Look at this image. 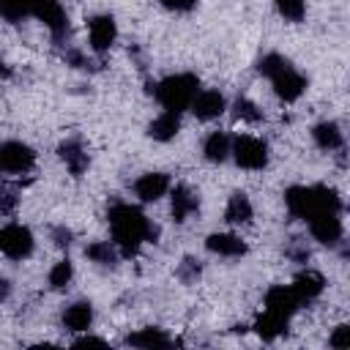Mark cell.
Wrapping results in <instances>:
<instances>
[{"instance_id": "15", "label": "cell", "mask_w": 350, "mask_h": 350, "mask_svg": "<svg viewBox=\"0 0 350 350\" xmlns=\"http://www.w3.org/2000/svg\"><path fill=\"white\" fill-rule=\"evenodd\" d=\"M205 249L211 254H219V257H243L246 254V243L241 241V235H232V232H213L205 238Z\"/></svg>"}, {"instance_id": "31", "label": "cell", "mask_w": 350, "mask_h": 350, "mask_svg": "<svg viewBox=\"0 0 350 350\" xmlns=\"http://www.w3.org/2000/svg\"><path fill=\"white\" fill-rule=\"evenodd\" d=\"M167 11H175V14H189L194 5H197V0H159Z\"/></svg>"}, {"instance_id": "11", "label": "cell", "mask_w": 350, "mask_h": 350, "mask_svg": "<svg viewBox=\"0 0 350 350\" xmlns=\"http://www.w3.org/2000/svg\"><path fill=\"white\" fill-rule=\"evenodd\" d=\"M189 109L194 112V118L200 120H216L219 115H224L227 109V101L219 90H197V96L191 98Z\"/></svg>"}, {"instance_id": "6", "label": "cell", "mask_w": 350, "mask_h": 350, "mask_svg": "<svg viewBox=\"0 0 350 350\" xmlns=\"http://www.w3.org/2000/svg\"><path fill=\"white\" fill-rule=\"evenodd\" d=\"M36 167V150L19 139L0 142V172L5 175H27Z\"/></svg>"}, {"instance_id": "26", "label": "cell", "mask_w": 350, "mask_h": 350, "mask_svg": "<svg viewBox=\"0 0 350 350\" xmlns=\"http://www.w3.org/2000/svg\"><path fill=\"white\" fill-rule=\"evenodd\" d=\"M33 14V0H0V16L5 22H22Z\"/></svg>"}, {"instance_id": "17", "label": "cell", "mask_w": 350, "mask_h": 350, "mask_svg": "<svg viewBox=\"0 0 350 350\" xmlns=\"http://www.w3.org/2000/svg\"><path fill=\"white\" fill-rule=\"evenodd\" d=\"M63 325L71 334H82L93 325V304L90 301H77L63 312Z\"/></svg>"}, {"instance_id": "10", "label": "cell", "mask_w": 350, "mask_h": 350, "mask_svg": "<svg viewBox=\"0 0 350 350\" xmlns=\"http://www.w3.org/2000/svg\"><path fill=\"white\" fill-rule=\"evenodd\" d=\"M309 230L314 235V241H320L323 246H336L342 241V219L339 213H317L309 219Z\"/></svg>"}, {"instance_id": "23", "label": "cell", "mask_w": 350, "mask_h": 350, "mask_svg": "<svg viewBox=\"0 0 350 350\" xmlns=\"http://www.w3.org/2000/svg\"><path fill=\"white\" fill-rule=\"evenodd\" d=\"M312 139L317 142V148H323V150H339L342 148V131H339V126L334 123V120H323V123H317L314 129H312Z\"/></svg>"}, {"instance_id": "28", "label": "cell", "mask_w": 350, "mask_h": 350, "mask_svg": "<svg viewBox=\"0 0 350 350\" xmlns=\"http://www.w3.org/2000/svg\"><path fill=\"white\" fill-rule=\"evenodd\" d=\"M276 11L287 22H301L306 16V0H276Z\"/></svg>"}, {"instance_id": "18", "label": "cell", "mask_w": 350, "mask_h": 350, "mask_svg": "<svg viewBox=\"0 0 350 350\" xmlns=\"http://www.w3.org/2000/svg\"><path fill=\"white\" fill-rule=\"evenodd\" d=\"M57 153H60V159H63V164L68 167V172L71 175H82L85 170H88V150L82 148V142L79 139H66L60 148H57Z\"/></svg>"}, {"instance_id": "36", "label": "cell", "mask_w": 350, "mask_h": 350, "mask_svg": "<svg viewBox=\"0 0 350 350\" xmlns=\"http://www.w3.org/2000/svg\"><path fill=\"white\" fill-rule=\"evenodd\" d=\"M8 295H11V282H8V279H3V276H0V301H5V298H8Z\"/></svg>"}, {"instance_id": "8", "label": "cell", "mask_w": 350, "mask_h": 350, "mask_svg": "<svg viewBox=\"0 0 350 350\" xmlns=\"http://www.w3.org/2000/svg\"><path fill=\"white\" fill-rule=\"evenodd\" d=\"M88 38L96 55H104L118 38V22L112 14H96L88 19Z\"/></svg>"}, {"instance_id": "34", "label": "cell", "mask_w": 350, "mask_h": 350, "mask_svg": "<svg viewBox=\"0 0 350 350\" xmlns=\"http://www.w3.org/2000/svg\"><path fill=\"white\" fill-rule=\"evenodd\" d=\"M52 238H55V246H68L71 243V230H66V227H57L55 232H52Z\"/></svg>"}, {"instance_id": "30", "label": "cell", "mask_w": 350, "mask_h": 350, "mask_svg": "<svg viewBox=\"0 0 350 350\" xmlns=\"http://www.w3.org/2000/svg\"><path fill=\"white\" fill-rule=\"evenodd\" d=\"M328 345H331L334 350L350 347V328H347V325H336L334 334H331V339H328Z\"/></svg>"}, {"instance_id": "32", "label": "cell", "mask_w": 350, "mask_h": 350, "mask_svg": "<svg viewBox=\"0 0 350 350\" xmlns=\"http://www.w3.org/2000/svg\"><path fill=\"white\" fill-rule=\"evenodd\" d=\"M180 276H183L186 282L197 279V276H200V265H197L191 257H186V260H183V265H180Z\"/></svg>"}, {"instance_id": "19", "label": "cell", "mask_w": 350, "mask_h": 350, "mask_svg": "<svg viewBox=\"0 0 350 350\" xmlns=\"http://www.w3.org/2000/svg\"><path fill=\"white\" fill-rule=\"evenodd\" d=\"M180 131V112H170L164 109L159 118H153V123L148 126V134L159 142H170L175 134Z\"/></svg>"}, {"instance_id": "3", "label": "cell", "mask_w": 350, "mask_h": 350, "mask_svg": "<svg viewBox=\"0 0 350 350\" xmlns=\"http://www.w3.org/2000/svg\"><path fill=\"white\" fill-rule=\"evenodd\" d=\"M260 74L262 77H268L271 79V88H273V93L282 98V101H298L301 98V93L306 90V79H304V74H298L282 55H276V52H271V55H265L262 60H260Z\"/></svg>"}, {"instance_id": "25", "label": "cell", "mask_w": 350, "mask_h": 350, "mask_svg": "<svg viewBox=\"0 0 350 350\" xmlns=\"http://www.w3.org/2000/svg\"><path fill=\"white\" fill-rule=\"evenodd\" d=\"M85 254H88V260L96 262V265H115V260H118V249H115V243H109V241H96V243H90V246L85 249Z\"/></svg>"}, {"instance_id": "9", "label": "cell", "mask_w": 350, "mask_h": 350, "mask_svg": "<svg viewBox=\"0 0 350 350\" xmlns=\"http://www.w3.org/2000/svg\"><path fill=\"white\" fill-rule=\"evenodd\" d=\"M38 22H44V27L55 36V38H63L68 33V16L63 11V5L57 0H33V14Z\"/></svg>"}, {"instance_id": "16", "label": "cell", "mask_w": 350, "mask_h": 350, "mask_svg": "<svg viewBox=\"0 0 350 350\" xmlns=\"http://www.w3.org/2000/svg\"><path fill=\"white\" fill-rule=\"evenodd\" d=\"M293 293H295V298L301 301V304H309V301H314L320 293H323V287H325V279L317 273V271H301L295 279H293Z\"/></svg>"}, {"instance_id": "27", "label": "cell", "mask_w": 350, "mask_h": 350, "mask_svg": "<svg viewBox=\"0 0 350 350\" xmlns=\"http://www.w3.org/2000/svg\"><path fill=\"white\" fill-rule=\"evenodd\" d=\"M74 276V265L68 260H57L52 268H49V287L52 290H63Z\"/></svg>"}, {"instance_id": "20", "label": "cell", "mask_w": 350, "mask_h": 350, "mask_svg": "<svg viewBox=\"0 0 350 350\" xmlns=\"http://www.w3.org/2000/svg\"><path fill=\"white\" fill-rule=\"evenodd\" d=\"M254 219V208L249 202V197L243 191H235L230 200H227V208H224V221L227 224H249Z\"/></svg>"}, {"instance_id": "13", "label": "cell", "mask_w": 350, "mask_h": 350, "mask_svg": "<svg viewBox=\"0 0 350 350\" xmlns=\"http://www.w3.org/2000/svg\"><path fill=\"white\" fill-rule=\"evenodd\" d=\"M200 211V197L189 189V186H175L172 189V202H170V213H172V219L178 221V224H183V221H189L194 213Z\"/></svg>"}, {"instance_id": "7", "label": "cell", "mask_w": 350, "mask_h": 350, "mask_svg": "<svg viewBox=\"0 0 350 350\" xmlns=\"http://www.w3.org/2000/svg\"><path fill=\"white\" fill-rule=\"evenodd\" d=\"M36 238L25 224H5L0 227V254H5L8 260H25L33 254Z\"/></svg>"}, {"instance_id": "37", "label": "cell", "mask_w": 350, "mask_h": 350, "mask_svg": "<svg viewBox=\"0 0 350 350\" xmlns=\"http://www.w3.org/2000/svg\"><path fill=\"white\" fill-rule=\"evenodd\" d=\"M3 74H5V66H3V60H0V77H3Z\"/></svg>"}, {"instance_id": "22", "label": "cell", "mask_w": 350, "mask_h": 350, "mask_svg": "<svg viewBox=\"0 0 350 350\" xmlns=\"http://www.w3.org/2000/svg\"><path fill=\"white\" fill-rule=\"evenodd\" d=\"M126 345L153 350V347H167V345H172V339H170L161 328H139V331H134V334L126 336Z\"/></svg>"}, {"instance_id": "4", "label": "cell", "mask_w": 350, "mask_h": 350, "mask_svg": "<svg viewBox=\"0 0 350 350\" xmlns=\"http://www.w3.org/2000/svg\"><path fill=\"white\" fill-rule=\"evenodd\" d=\"M197 90H200V79L194 74H170V77H164L161 82L153 85L156 101L170 112L189 109V104L197 96Z\"/></svg>"}, {"instance_id": "21", "label": "cell", "mask_w": 350, "mask_h": 350, "mask_svg": "<svg viewBox=\"0 0 350 350\" xmlns=\"http://www.w3.org/2000/svg\"><path fill=\"white\" fill-rule=\"evenodd\" d=\"M287 320H290V317H282V314L265 309L262 317H257L254 331H257V336H262L265 342H273L276 336H282V334L287 331Z\"/></svg>"}, {"instance_id": "14", "label": "cell", "mask_w": 350, "mask_h": 350, "mask_svg": "<svg viewBox=\"0 0 350 350\" xmlns=\"http://www.w3.org/2000/svg\"><path fill=\"white\" fill-rule=\"evenodd\" d=\"M301 306V301L295 298L293 287H284V284H273L268 293H265V309L268 312H276L282 317H293V312Z\"/></svg>"}, {"instance_id": "29", "label": "cell", "mask_w": 350, "mask_h": 350, "mask_svg": "<svg viewBox=\"0 0 350 350\" xmlns=\"http://www.w3.org/2000/svg\"><path fill=\"white\" fill-rule=\"evenodd\" d=\"M232 109H235V118H241V120H249V123H257L262 115H260V109L249 101V98H243V96H238L235 98V104H232Z\"/></svg>"}, {"instance_id": "2", "label": "cell", "mask_w": 350, "mask_h": 350, "mask_svg": "<svg viewBox=\"0 0 350 350\" xmlns=\"http://www.w3.org/2000/svg\"><path fill=\"white\" fill-rule=\"evenodd\" d=\"M284 205L295 219L309 221L317 213H342V200L328 186H290L284 191Z\"/></svg>"}, {"instance_id": "33", "label": "cell", "mask_w": 350, "mask_h": 350, "mask_svg": "<svg viewBox=\"0 0 350 350\" xmlns=\"http://www.w3.org/2000/svg\"><path fill=\"white\" fill-rule=\"evenodd\" d=\"M16 208V194L14 191H0V213H11Z\"/></svg>"}, {"instance_id": "12", "label": "cell", "mask_w": 350, "mask_h": 350, "mask_svg": "<svg viewBox=\"0 0 350 350\" xmlns=\"http://www.w3.org/2000/svg\"><path fill=\"white\" fill-rule=\"evenodd\" d=\"M170 191V175L167 172H145L134 180V194L142 202H156Z\"/></svg>"}, {"instance_id": "1", "label": "cell", "mask_w": 350, "mask_h": 350, "mask_svg": "<svg viewBox=\"0 0 350 350\" xmlns=\"http://www.w3.org/2000/svg\"><path fill=\"white\" fill-rule=\"evenodd\" d=\"M107 221L112 230V243L123 257H134L142 243L156 238V227L131 202H115L107 211Z\"/></svg>"}, {"instance_id": "35", "label": "cell", "mask_w": 350, "mask_h": 350, "mask_svg": "<svg viewBox=\"0 0 350 350\" xmlns=\"http://www.w3.org/2000/svg\"><path fill=\"white\" fill-rule=\"evenodd\" d=\"M74 345H77V347H88V345H98V347H104L107 342H104V339H98V336H79Z\"/></svg>"}, {"instance_id": "24", "label": "cell", "mask_w": 350, "mask_h": 350, "mask_svg": "<svg viewBox=\"0 0 350 350\" xmlns=\"http://www.w3.org/2000/svg\"><path fill=\"white\" fill-rule=\"evenodd\" d=\"M230 145H232L230 134H224V131H213V134H208V139L202 142V153H205L208 161L221 164V161L230 156Z\"/></svg>"}, {"instance_id": "5", "label": "cell", "mask_w": 350, "mask_h": 350, "mask_svg": "<svg viewBox=\"0 0 350 350\" xmlns=\"http://www.w3.org/2000/svg\"><path fill=\"white\" fill-rule=\"evenodd\" d=\"M230 156L235 159L238 167L243 170H262L268 164V145L260 137L252 134H238L230 145Z\"/></svg>"}]
</instances>
